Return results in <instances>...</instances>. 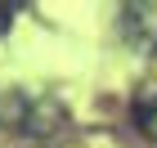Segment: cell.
Returning <instances> with one entry per match:
<instances>
[{
    "label": "cell",
    "instance_id": "6da1fadb",
    "mask_svg": "<svg viewBox=\"0 0 157 148\" xmlns=\"http://www.w3.org/2000/svg\"><path fill=\"white\" fill-rule=\"evenodd\" d=\"M121 36L135 54H157V0H139L121 9Z\"/></svg>",
    "mask_w": 157,
    "mask_h": 148
},
{
    "label": "cell",
    "instance_id": "7a4b0ae2",
    "mask_svg": "<svg viewBox=\"0 0 157 148\" xmlns=\"http://www.w3.org/2000/svg\"><path fill=\"white\" fill-rule=\"evenodd\" d=\"M63 103L54 94H32L27 103V117H23V135H49V130H59L63 126Z\"/></svg>",
    "mask_w": 157,
    "mask_h": 148
},
{
    "label": "cell",
    "instance_id": "3957f363",
    "mask_svg": "<svg viewBox=\"0 0 157 148\" xmlns=\"http://www.w3.org/2000/svg\"><path fill=\"white\" fill-rule=\"evenodd\" d=\"M135 121H139V130L148 139H157V90H144L135 99Z\"/></svg>",
    "mask_w": 157,
    "mask_h": 148
},
{
    "label": "cell",
    "instance_id": "277c9868",
    "mask_svg": "<svg viewBox=\"0 0 157 148\" xmlns=\"http://www.w3.org/2000/svg\"><path fill=\"white\" fill-rule=\"evenodd\" d=\"M13 13H18V5H0V32L13 23Z\"/></svg>",
    "mask_w": 157,
    "mask_h": 148
}]
</instances>
